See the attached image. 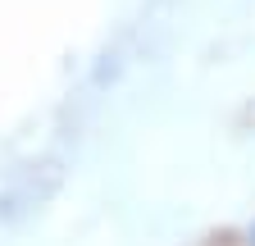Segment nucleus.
I'll return each instance as SVG.
<instances>
[{
    "mask_svg": "<svg viewBox=\"0 0 255 246\" xmlns=\"http://www.w3.org/2000/svg\"><path fill=\"white\" fill-rule=\"evenodd\" d=\"M37 173H41V164H32L18 182H9V187H5V196H0V214H5V219H18V214H27L32 205H41V201L59 187V173L46 178V182H37Z\"/></svg>",
    "mask_w": 255,
    "mask_h": 246,
    "instance_id": "nucleus-1",
    "label": "nucleus"
},
{
    "mask_svg": "<svg viewBox=\"0 0 255 246\" xmlns=\"http://www.w3.org/2000/svg\"><path fill=\"white\" fill-rule=\"evenodd\" d=\"M251 242H255V224H251Z\"/></svg>",
    "mask_w": 255,
    "mask_h": 246,
    "instance_id": "nucleus-2",
    "label": "nucleus"
}]
</instances>
